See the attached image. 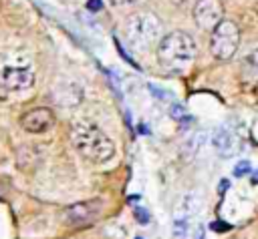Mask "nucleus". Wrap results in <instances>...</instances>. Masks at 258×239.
<instances>
[{
	"instance_id": "obj_13",
	"label": "nucleus",
	"mask_w": 258,
	"mask_h": 239,
	"mask_svg": "<svg viewBox=\"0 0 258 239\" xmlns=\"http://www.w3.org/2000/svg\"><path fill=\"white\" fill-rule=\"evenodd\" d=\"M191 231V223L187 221V219H175L173 221V227H171V233H173V237L175 239H183L187 233Z\"/></svg>"
},
{
	"instance_id": "obj_9",
	"label": "nucleus",
	"mask_w": 258,
	"mask_h": 239,
	"mask_svg": "<svg viewBox=\"0 0 258 239\" xmlns=\"http://www.w3.org/2000/svg\"><path fill=\"white\" fill-rule=\"evenodd\" d=\"M212 147L216 149V153L220 157H234L240 149V143H238V137L234 135L232 129L228 127H216L214 133H212Z\"/></svg>"
},
{
	"instance_id": "obj_2",
	"label": "nucleus",
	"mask_w": 258,
	"mask_h": 239,
	"mask_svg": "<svg viewBox=\"0 0 258 239\" xmlns=\"http://www.w3.org/2000/svg\"><path fill=\"white\" fill-rule=\"evenodd\" d=\"M196 40L183 30L165 34L157 44V60L169 70H181L196 58Z\"/></svg>"
},
{
	"instance_id": "obj_3",
	"label": "nucleus",
	"mask_w": 258,
	"mask_h": 239,
	"mask_svg": "<svg viewBox=\"0 0 258 239\" xmlns=\"http://www.w3.org/2000/svg\"><path fill=\"white\" fill-rule=\"evenodd\" d=\"M125 36L133 50L147 52L161 40V22L151 12L133 14L125 24Z\"/></svg>"
},
{
	"instance_id": "obj_10",
	"label": "nucleus",
	"mask_w": 258,
	"mask_h": 239,
	"mask_svg": "<svg viewBox=\"0 0 258 239\" xmlns=\"http://www.w3.org/2000/svg\"><path fill=\"white\" fill-rule=\"evenodd\" d=\"M206 139H208V135L204 131H194L191 135H187L185 141L181 143V155H183V159H194L200 153V149L204 147Z\"/></svg>"
},
{
	"instance_id": "obj_5",
	"label": "nucleus",
	"mask_w": 258,
	"mask_h": 239,
	"mask_svg": "<svg viewBox=\"0 0 258 239\" xmlns=\"http://www.w3.org/2000/svg\"><path fill=\"white\" fill-rule=\"evenodd\" d=\"M0 80L8 90H26L34 84V72L26 64H6L0 70Z\"/></svg>"
},
{
	"instance_id": "obj_7",
	"label": "nucleus",
	"mask_w": 258,
	"mask_h": 239,
	"mask_svg": "<svg viewBox=\"0 0 258 239\" xmlns=\"http://www.w3.org/2000/svg\"><path fill=\"white\" fill-rule=\"evenodd\" d=\"M54 112L46 106H36V108H30L26 110L22 116H20V127L26 131V133H32V135H38V133H46L48 129L54 127Z\"/></svg>"
},
{
	"instance_id": "obj_12",
	"label": "nucleus",
	"mask_w": 258,
	"mask_h": 239,
	"mask_svg": "<svg viewBox=\"0 0 258 239\" xmlns=\"http://www.w3.org/2000/svg\"><path fill=\"white\" fill-rule=\"evenodd\" d=\"M242 74H244L246 80L258 78V50L250 52V54L244 58V62H242Z\"/></svg>"
},
{
	"instance_id": "obj_14",
	"label": "nucleus",
	"mask_w": 258,
	"mask_h": 239,
	"mask_svg": "<svg viewBox=\"0 0 258 239\" xmlns=\"http://www.w3.org/2000/svg\"><path fill=\"white\" fill-rule=\"evenodd\" d=\"M252 171V167H250V163L248 161H240L236 167H234V175L236 177H242V175H248Z\"/></svg>"
},
{
	"instance_id": "obj_4",
	"label": "nucleus",
	"mask_w": 258,
	"mask_h": 239,
	"mask_svg": "<svg viewBox=\"0 0 258 239\" xmlns=\"http://www.w3.org/2000/svg\"><path fill=\"white\" fill-rule=\"evenodd\" d=\"M240 42V28L234 20H222L212 32H210V50L220 60H230Z\"/></svg>"
},
{
	"instance_id": "obj_16",
	"label": "nucleus",
	"mask_w": 258,
	"mask_h": 239,
	"mask_svg": "<svg viewBox=\"0 0 258 239\" xmlns=\"http://www.w3.org/2000/svg\"><path fill=\"white\" fill-rule=\"evenodd\" d=\"M252 181H254V183H258V173H254V177H252Z\"/></svg>"
},
{
	"instance_id": "obj_6",
	"label": "nucleus",
	"mask_w": 258,
	"mask_h": 239,
	"mask_svg": "<svg viewBox=\"0 0 258 239\" xmlns=\"http://www.w3.org/2000/svg\"><path fill=\"white\" fill-rule=\"evenodd\" d=\"M194 20L202 30L212 32L224 20L222 18L220 0H196V4H194Z\"/></svg>"
},
{
	"instance_id": "obj_8",
	"label": "nucleus",
	"mask_w": 258,
	"mask_h": 239,
	"mask_svg": "<svg viewBox=\"0 0 258 239\" xmlns=\"http://www.w3.org/2000/svg\"><path fill=\"white\" fill-rule=\"evenodd\" d=\"M103 209V201L101 199H91V201H81V203H75L71 205L67 211H64V217L71 225H85V223H91Z\"/></svg>"
},
{
	"instance_id": "obj_11",
	"label": "nucleus",
	"mask_w": 258,
	"mask_h": 239,
	"mask_svg": "<svg viewBox=\"0 0 258 239\" xmlns=\"http://www.w3.org/2000/svg\"><path fill=\"white\" fill-rule=\"evenodd\" d=\"M200 205H202L200 197L194 195V193H187L181 199V203H179V215H181V219H189L194 213H198L200 211Z\"/></svg>"
},
{
	"instance_id": "obj_15",
	"label": "nucleus",
	"mask_w": 258,
	"mask_h": 239,
	"mask_svg": "<svg viewBox=\"0 0 258 239\" xmlns=\"http://www.w3.org/2000/svg\"><path fill=\"white\" fill-rule=\"evenodd\" d=\"M111 6H129V4H135L139 0H107Z\"/></svg>"
},
{
	"instance_id": "obj_1",
	"label": "nucleus",
	"mask_w": 258,
	"mask_h": 239,
	"mask_svg": "<svg viewBox=\"0 0 258 239\" xmlns=\"http://www.w3.org/2000/svg\"><path fill=\"white\" fill-rule=\"evenodd\" d=\"M71 143L89 163H105L115 155L113 141L91 123H75L71 127Z\"/></svg>"
}]
</instances>
